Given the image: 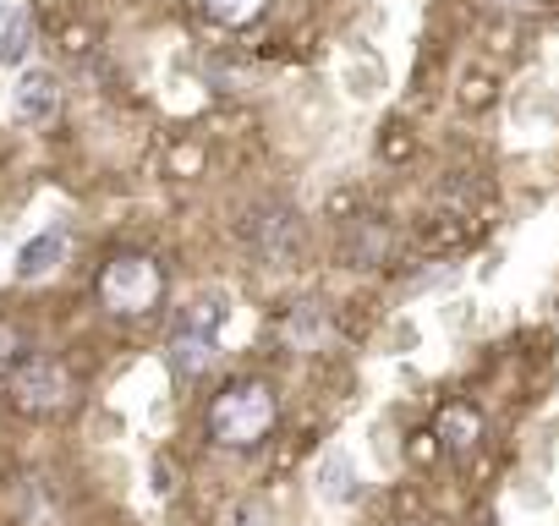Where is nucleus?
<instances>
[{"instance_id":"3","label":"nucleus","mask_w":559,"mask_h":526,"mask_svg":"<svg viewBox=\"0 0 559 526\" xmlns=\"http://www.w3.org/2000/svg\"><path fill=\"white\" fill-rule=\"evenodd\" d=\"M72 373H67V362H56V357H23L17 368H12V401H17V411H34V417H45V411H61V406H72Z\"/></svg>"},{"instance_id":"10","label":"nucleus","mask_w":559,"mask_h":526,"mask_svg":"<svg viewBox=\"0 0 559 526\" xmlns=\"http://www.w3.org/2000/svg\"><path fill=\"white\" fill-rule=\"evenodd\" d=\"M439 439H444V450L450 455H466V450H477V439H483V417L472 411V406H444L439 411Z\"/></svg>"},{"instance_id":"1","label":"nucleus","mask_w":559,"mask_h":526,"mask_svg":"<svg viewBox=\"0 0 559 526\" xmlns=\"http://www.w3.org/2000/svg\"><path fill=\"white\" fill-rule=\"evenodd\" d=\"M274 390L258 384V379H241V384H225L209 406V439L225 444V450H252L269 428H274Z\"/></svg>"},{"instance_id":"2","label":"nucleus","mask_w":559,"mask_h":526,"mask_svg":"<svg viewBox=\"0 0 559 526\" xmlns=\"http://www.w3.org/2000/svg\"><path fill=\"white\" fill-rule=\"evenodd\" d=\"M159 291H165V275H159V263L143 258V252L110 258L105 275H99V302H105L110 313H121V319L148 313V308L159 302Z\"/></svg>"},{"instance_id":"8","label":"nucleus","mask_w":559,"mask_h":526,"mask_svg":"<svg viewBox=\"0 0 559 526\" xmlns=\"http://www.w3.org/2000/svg\"><path fill=\"white\" fill-rule=\"evenodd\" d=\"M313 493H319L324 504H357V499H362V477H357V466H352L346 450H324V455H319V466H313Z\"/></svg>"},{"instance_id":"4","label":"nucleus","mask_w":559,"mask_h":526,"mask_svg":"<svg viewBox=\"0 0 559 526\" xmlns=\"http://www.w3.org/2000/svg\"><path fill=\"white\" fill-rule=\"evenodd\" d=\"M61 110V77L50 67H23L17 83L7 88V116L12 127H50Z\"/></svg>"},{"instance_id":"12","label":"nucleus","mask_w":559,"mask_h":526,"mask_svg":"<svg viewBox=\"0 0 559 526\" xmlns=\"http://www.w3.org/2000/svg\"><path fill=\"white\" fill-rule=\"evenodd\" d=\"M263 7H269V0H203V12H209L219 28H247V23L263 17Z\"/></svg>"},{"instance_id":"13","label":"nucleus","mask_w":559,"mask_h":526,"mask_svg":"<svg viewBox=\"0 0 559 526\" xmlns=\"http://www.w3.org/2000/svg\"><path fill=\"white\" fill-rule=\"evenodd\" d=\"M225 526H280V521H274V510L263 499H241V504L225 510Z\"/></svg>"},{"instance_id":"14","label":"nucleus","mask_w":559,"mask_h":526,"mask_svg":"<svg viewBox=\"0 0 559 526\" xmlns=\"http://www.w3.org/2000/svg\"><path fill=\"white\" fill-rule=\"evenodd\" d=\"M17 351H23V335H17V330H12L7 319H0V373H12V368L23 362Z\"/></svg>"},{"instance_id":"7","label":"nucleus","mask_w":559,"mask_h":526,"mask_svg":"<svg viewBox=\"0 0 559 526\" xmlns=\"http://www.w3.org/2000/svg\"><path fill=\"white\" fill-rule=\"evenodd\" d=\"M67 263V230L61 225H50V230H39V236H28L23 247H17V263H12V275L23 280V286H34V280H50L56 270Z\"/></svg>"},{"instance_id":"11","label":"nucleus","mask_w":559,"mask_h":526,"mask_svg":"<svg viewBox=\"0 0 559 526\" xmlns=\"http://www.w3.org/2000/svg\"><path fill=\"white\" fill-rule=\"evenodd\" d=\"M286 340H292L297 351H319V346L330 340V319H324V308H319V302H302V308L286 319Z\"/></svg>"},{"instance_id":"5","label":"nucleus","mask_w":559,"mask_h":526,"mask_svg":"<svg viewBox=\"0 0 559 526\" xmlns=\"http://www.w3.org/2000/svg\"><path fill=\"white\" fill-rule=\"evenodd\" d=\"M165 362H170L176 379H203V373L219 362V335H214V330L176 324V330H170V346H165Z\"/></svg>"},{"instance_id":"9","label":"nucleus","mask_w":559,"mask_h":526,"mask_svg":"<svg viewBox=\"0 0 559 526\" xmlns=\"http://www.w3.org/2000/svg\"><path fill=\"white\" fill-rule=\"evenodd\" d=\"M34 45V17L23 7H0V67H23Z\"/></svg>"},{"instance_id":"6","label":"nucleus","mask_w":559,"mask_h":526,"mask_svg":"<svg viewBox=\"0 0 559 526\" xmlns=\"http://www.w3.org/2000/svg\"><path fill=\"white\" fill-rule=\"evenodd\" d=\"M247 236H252V247H258L269 263H286V258H297V252H302V219H297L292 208L258 214V219L247 225Z\"/></svg>"}]
</instances>
